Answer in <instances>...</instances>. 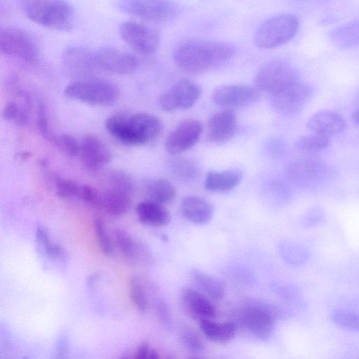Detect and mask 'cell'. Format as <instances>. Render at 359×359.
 Here are the masks:
<instances>
[{
    "mask_svg": "<svg viewBox=\"0 0 359 359\" xmlns=\"http://www.w3.org/2000/svg\"><path fill=\"white\" fill-rule=\"evenodd\" d=\"M332 319L341 327L359 331V312L337 310L332 313Z\"/></svg>",
    "mask_w": 359,
    "mask_h": 359,
    "instance_id": "cell-37",
    "label": "cell"
},
{
    "mask_svg": "<svg viewBox=\"0 0 359 359\" xmlns=\"http://www.w3.org/2000/svg\"><path fill=\"white\" fill-rule=\"evenodd\" d=\"M22 359H29V358L28 357H27V356H24V357L22 358Z\"/></svg>",
    "mask_w": 359,
    "mask_h": 359,
    "instance_id": "cell-49",
    "label": "cell"
},
{
    "mask_svg": "<svg viewBox=\"0 0 359 359\" xmlns=\"http://www.w3.org/2000/svg\"><path fill=\"white\" fill-rule=\"evenodd\" d=\"M180 300L184 311L194 319H211L216 316L215 307L210 300L196 290L183 289Z\"/></svg>",
    "mask_w": 359,
    "mask_h": 359,
    "instance_id": "cell-20",
    "label": "cell"
},
{
    "mask_svg": "<svg viewBox=\"0 0 359 359\" xmlns=\"http://www.w3.org/2000/svg\"><path fill=\"white\" fill-rule=\"evenodd\" d=\"M65 95L93 106H109L119 97L120 90L113 83L98 79L75 80L64 89Z\"/></svg>",
    "mask_w": 359,
    "mask_h": 359,
    "instance_id": "cell-5",
    "label": "cell"
},
{
    "mask_svg": "<svg viewBox=\"0 0 359 359\" xmlns=\"http://www.w3.org/2000/svg\"><path fill=\"white\" fill-rule=\"evenodd\" d=\"M299 27L298 18L291 13L274 15L262 23L255 33L257 46L270 49L282 46L291 40Z\"/></svg>",
    "mask_w": 359,
    "mask_h": 359,
    "instance_id": "cell-7",
    "label": "cell"
},
{
    "mask_svg": "<svg viewBox=\"0 0 359 359\" xmlns=\"http://www.w3.org/2000/svg\"><path fill=\"white\" fill-rule=\"evenodd\" d=\"M62 62L65 71L76 80L90 78L98 69L94 51L82 46L67 47L62 52Z\"/></svg>",
    "mask_w": 359,
    "mask_h": 359,
    "instance_id": "cell-14",
    "label": "cell"
},
{
    "mask_svg": "<svg viewBox=\"0 0 359 359\" xmlns=\"http://www.w3.org/2000/svg\"><path fill=\"white\" fill-rule=\"evenodd\" d=\"M287 173L297 186L312 191L331 182L337 175V170L322 160L305 156L292 163Z\"/></svg>",
    "mask_w": 359,
    "mask_h": 359,
    "instance_id": "cell-4",
    "label": "cell"
},
{
    "mask_svg": "<svg viewBox=\"0 0 359 359\" xmlns=\"http://www.w3.org/2000/svg\"><path fill=\"white\" fill-rule=\"evenodd\" d=\"M121 39L132 49L143 55L154 53L159 45V35L153 28L135 21L123 22L119 27Z\"/></svg>",
    "mask_w": 359,
    "mask_h": 359,
    "instance_id": "cell-11",
    "label": "cell"
},
{
    "mask_svg": "<svg viewBox=\"0 0 359 359\" xmlns=\"http://www.w3.org/2000/svg\"><path fill=\"white\" fill-rule=\"evenodd\" d=\"M50 142L69 156L74 157L79 155L80 143L69 134H54Z\"/></svg>",
    "mask_w": 359,
    "mask_h": 359,
    "instance_id": "cell-36",
    "label": "cell"
},
{
    "mask_svg": "<svg viewBox=\"0 0 359 359\" xmlns=\"http://www.w3.org/2000/svg\"><path fill=\"white\" fill-rule=\"evenodd\" d=\"M20 6L27 17L40 25L59 31L72 27L74 11L67 1L23 0Z\"/></svg>",
    "mask_w": 359,
    "mask_h": 359,
    "instance_id": "cell-3",
    "label": "cell"
},
{
    "mask_svg": "<svg viewBox=\"0 0 359 359\" xmlns=\"http://www.w3.org/2000/svg\"><path fill=\"white\" fill-rule=\"evenodd\" d=\"M107 132L128 145H144L156 140L162 133L161 120L149 113H117L104 123Z\"/></svg>",
    "mask_w": 359,
    "mask_h": 359,
    "instance_id": "cell-2",
    "label": "cell"
},
{
    "mask_svg": "<svg viewBox=\"0 0 359 359\" xmlns=\"http://www.w3.org/2000/svg\"><path fill=\"white\" fill-rule=\"evenodd\" d=\"M325 214L324 210L319 205L309 208L303 215L302 222L306 227H313L324 222Z\"/></svg>",
    "mask_w": 359,
    "mask_h": 359,
    "instance_id": "cell-41",
    "label": "cell"
},
{
    "mask_svg": "<svg viewBox=\"0 0 359 359\" xmlns=\"http://www.w3.org/2000/svg\"><path fill=\"white\" fill-rule=\"evenodd\" d=\"M2 117L6 121L20 127L29 123L27 109L15 102H9L4 106Z\"/></svg>",
    "mask_w": 359,
    "mask_h": 359,
    "instance_id": "cell-35",
    "label": "cell"
},
{
    "mask_svg": "<svg viewBox=\"0 0 359 359\" xmlns=\"http://www.w3.org/2000/svg\"><path fill=\"white\" fill-rule=\"evenodd\" d=\"M1 52L27 64H33L39 57L38 45L27 31L13 26L0 29Z\"/></svg>",
    "mask_w": 359,
    "mask_h": 359,
    "instance_id": "cell-9",
    "label": "cell"
},
{
    "mask_svg": "<svg viewBox=\"0 0 359 359\" xmlns=\"http://www.w3.org/2000/svg\"><path fill=\"white\" fill-rule=\"evenodd\" d=\"M149 359H160L158 352L156 350H151Z\"/></svg>",
    "mask_w": 359,
    "mask_h": 359,
    "instance_id": "cell-47",
    "label": "cell"
},
{
    "mask_svg": "<svg viewBox=\"0 0 359 359\" xmlns=\"http://www.w3.org/2000/svg\"><path fill=\"white\" fill-rule=\"evenodd\" d=\"M313 94V88L299 81L270 95L273 109L283 115H292L306 104Z\"/></svg>",
    "mask_w": 359,
    "mask_h": 359,
    "instance_id": "cell-12",
    "label": "cell"
},
{
    "mask_svg": "<svg viewBox=\"0 0 359 359\" xmlns=\"http://www.w3.org/2000/svg\"><path fill=\"white\" fill-rule=\"evenodd\" d=\"M107 187L100 194V208L112 216H121L128 211L132 203L134 186L129 175L119 170H111L107 177Z\"/></svg>",
    "mask_w": 359,
    "mask_h": 359,
    "instance_id": "cell-6",
    "label": "cell"
},
{
    "mask_svg": "<svg viewBox=\"0 0 359 359\" xmlns=\"http://www.w3.org/2000/svg\"><path fill=\"white\" fill-rule=\"evenodd\" d=\"M78 198L91 205L100 208V194L90 185H80Z\"/></svg>",
    "mask_w": 359,
    "mask_h": 359,
    "instance_id": "cell-43",
    "label": "cell"
},
{
    "mask_svg": "<svg viewBox=\"0 0 359 359\" xmlns=\"http://www.w3.org/2000/svg\"><path fill=\"white\" fill-rule=\"evenodd\" d=\"M36 126L40 134L45 139L50 141L54 134L50 130L46 111L42 104H39L37 107Z\"/></svg>",
    "mask_w": 359,
    "mask_h": 359,
    "instance_id": "cell-42",
    "label": "cell"
},
{
    "mask_svg": "<svg viewBox=\"0 0 359 359\" xmlns=\"http://www.w3.org/2000/svg\"><path fill=\"white\" fill-rule=\"evenodd\" d=\"M237 130V118L231 109H225L214 114L207 126L208 140L217 145L230 141Z\"/></svg>",
    "mask_w": 359,
    "mask_h": 359,
    "instance_id": "cell-18",
    "label": "cell"
},
{
    "mask_svg": "<svg viewBox=\"0 0 359 359\" xmlns=\"http://www.w3.org/2000/svg\"><path fill=\"white\" fill-rule=\"evenodd\" d=\"M306 126L313 133L328 137L343 132L346 128V121L335 111L320 110L309 117Z\"/></svg>",
    "mask_w": 359,
    "mask_h": 359,
    "instance_id": "cell-22",
    "label": "cell"
},
{
    "mask_svg": "<svg viewBox=\"0 0 359 359\" xmlns=\"http://www.w3.org/2000/svg\"><path fill=\"white\" fill-rule=\"evenodd\" d=\"M147 194L149 200L164 205L174 201L177 191L169 180L161 178L154 180L148 184Z\"/></svg>",
    "mask_w": 359,
    "mask_h": 359,
    "instance_id": "cell-30",
    "label": "cell"
},
{
    "mask_svg": "<svg viewBox=\"0 0 359 359\" xmlns=\"http://www.w3.org/2000/svg\"><path fill=\"white\" fill-rule=\"evenodd\" d=\"M54 184L57 194L64 198H78L79 187L76 182L64 177L54 176Z\"/></svg>",
    "mask_w": 359,
    "mask_h": 359,
    "instance_id": "cell-39",
    "label": "cell"
},
{
    "mask_svg": "<svg viewBox=\"0 0 359 359\" xmlns=\"http://www.w3.org/2000/svg\"><path fill=\"white\" fill-rule=\"evenodd\" d=\"M328 137L313 133L299 137L294 144V148L306 157H313L323 151L329 144Z\"/></svg>",
    "mask_w": 359,
    "mask_h": 359,
    "instance_id": "cell-31",
    "label": "cell"
},
{
    "mask_svg": "<svg viewBox=\"0 0 359 359\" xmlns=\"http://www.w3.org/2000/svg\"><path fill=\"white\" fill-rule=\"evenodd\" d=\"M353 121L359 126V108L357 109L352 115Z\"/></svg>",
    "mask_w": 359,
    "mask_h": 359,
    "instance_id": "cell-46",
    "label": "cell"
},
{
    "mask_svg": "<svg viewBox=\"0 0 359 359\" xmlns=\"http://www.w3.org/2000/svg\"><path fill=\"white\" fill-rule=\"evenodd\" d=\"M259 90L243 84H226L217 87L212 94V102L220 107L236 108L250 105L259 100Z\"/></svg>",
    "mask_w": 359,
    "mask_h": 359,
    "instance_id": "cell-16",
    "label": "cell"
},
{
    "mask_svg": "<svg viewBox=\"0 0 359 359\" xmlns=\"http://www.w3.org/2000/svg\"><path fill=\"white\" fill-rule=\"evenodd\" d=\"M299 81L298 72L292 64L274 60L260 67L255 77V85L259 90L271 95Z\"/></svg>",
    "mask_w": 359,
    "mask_h": 359,
    "instance_id": "cell-8",
    "label": "cell"
},
{
    "mask_svg": "<svg viewBox=\"0 0 359 359\" xmlns=\"http://www.w3.org/2000/svg\"><path fill=\"white\" fill-rule=\"evenodd\" d=\"M131 302L139 313H145L149 308L148 298L144 283L140 277L133 276L128 282Z\"/></svg>",
    "mask_w": 359,
    "mask_h": 359,
    "instance_id": "cell-33",
    "label": "cell"
},
{
    "mask_svg": "<svg viewBox=\"0 0 359 359\" xmlns=\"http://www.w3.org/2000/svg\"><path fill=\"white\" fill-rule=\"evenodd\" d=\"M180 211L182 217L191 223L204 225L211 221L215 207L202 197L187 196L181 201Z\"/></svg>",
    "mask_w": 359,
    "mask_h": 359,
    "instance_id": "cell-21",
    "label": "cell"
},
{
    "mask_svg": "<svg viewBox=\"0 0 359 359\" xmlns=\"http://www.w3.org/2000/svg\"><path fill=\"white\" fill-rule=\"evenodd\" d=\"M199 324L205 336L213 341H228L234 337L236 330L235 325L230 322L217 323L210 319H202Z\"/></svg>",
    "mask_w": 359,
    "mask_h": 359,
    "instance_id": "cell-29",
    "label": "cell"
},
{
    "mask_svg": "<svg viewBox=\"0 0 359 359\" xmlns=\"http://www.w3.org/2000/svg\"><path fill=\"white\" fill-rule=\"evenodd\" d=\"M242 320L245 326L257 337L264 339L272 330V317L264 309L250 306L244 310Z\"/></svg>",
    "mask_w": 359,
    "mask_h": 359,
    "instance_id": "cell-25",
    "label": "cell"
},
{
    "mask_svg": "<svg viewBox=\"0 0 359 359\" xmlns=\"http://www.w3.org/2000/svg\"><path fill=\"white\" fill-rule=\"evenodd\" d=\"M168 165L174 177L182 182H191L197 177L198 174V165L187 158H173Z\"/></svg>",
    "mask_w": 359,
    "mask_h": 359,
    "instance_id": "cell-32",
    "label": "cell"
},
{
    "mask_svg": "<svg viewBox=\"0 0 359 359\" xmlns=\"http://www.w3.org/2000/svg\"><path fill=\"white\" fill-rule=\"evenodd\" d=\"M118 359H129V358H128V357L127 355H123L122 357H121Z\"/></svg>",
    "mask_w": 359,
    "mask_h": 359,
    "instance_id": "cell-48",
    "label": "cell"
},
{
    "mask_svg": "<svg viewBox=\"0 0 359 359\" xmlns=\"http://www.w3.org/2000/svg\"><path fill=\"white\" fill-rule=\"evenodd\" d=\"M191 277L194 282L212 299L219 300L224 297L225 285L219 278L197 269L191 271Z\"/></svg>",
    "mask_w": 359,
    "mask_h": 359,
    "instance_id": "cell-27",
    "label": "cell"
},
{
    "mask_svg": "<svg viewBox=\"0 0 359 359\" xmlns=\"http://www.w3.org/2000/svg\"><path fill=\"white\" fill-rule=\"evenodd\" d=\"M114 240L122 255L130 264L136 265L140 262L149 260L147 249L125 229H116L114 231Z\"/></svg>",
    "mask_w": 359,
    "mask_h": 359,
    "instance_id": "cell-24",
    "label": "cell"
},
{
    "mask_svg": "<svg viewBox=\"0 0 359 359\" xmlns=\"http://www.w3.org/2000/svg\"><path fill=\"white\" fill-rule=\"evenodd\" d=\"M36 241L39 248L49 258L63 260L65 258V252L62 248L53 243L49 237L47 231L41 226L36 230Z\"/></svg>",
    "mask_w": 359,
    "mask_h": 359,
    "instance_id": "cell-34",
    "label": "cell"
},
{
    "mask_svg": "<svg viewBox=\"0 0 359 359\" xmlns=\"http://www.w3.org/2000/svg\"><path fill=\"white\" fill-rule=\"evenodd\" d=\"M243 178V172L238 169L211 170L206 174L204 187L211 192L227 194L236 189Z\"/></svg>",
    "mask_w": 359,
    "mask_h": 359,
    "instance_id": "cell-23",
    "label": "cell"
},
{
    "mask_svg": "<svg viewBox=\"0 0 359 359\" xmlns=\"http://www.w3.org/2000/svg\"><path fill=\"white\" fill-rule=\"evenodd\" d=\"M189 359H199V358H189Z\"/></svg>",
    "mask_w": 359,
    "mask_h": 359,
    "instance_id": "cell-50",
    "label": "cell"
},
{
    "mask_svg": "<svg viewBox=\"0 0 359 359\" xmlns=\"http://www.w3.org/2000/svg\"><path fill=\"white\" fill-rule=\"evenodd\" d=\"M285 244V257L291 264L299 265L308 259L309 252L303 246L290 242Z\"/></svg>",
    "mask_w": 359,
    "mask_h": 359,
    "instance_id": "cell-40",
    "label": "cell"
},
{
    "mask_svg": "<svg viewBox=\"0 0 359 359\" xmlns=\"http://www.w3.org/2000/svg\"><path fill=\"white\" fill-rule=\"evenodd\" d=\"M329 37L333 44L341 48L359 45V19L332 29Z\"/></svg>",
    "mask_w": 359,
    "mask_h": 359,
    "instance_id": "cell-28",
    "label": "cell"
},
{
    "mask_svg": "<svg viewBox=\"0 0 359 359\" xmlns=\"http://www.w3.org/2000/svg\"><path fill=\"white\" fill-rule=\"evenodd\" d=\"M79 155L83 165L90 170H99L111 159V153L107 146L100 138L91 135L82 138Z\"/></svg>",
    "mask_w": 359,
    "mask_h": 359,
    "instance_id": "cell-19",
    "label": "cell"
},
{
    "mask_svg": "<svg viewBox=\"0 0 359 359\" xmlns=\"http://www.w3.org/2000/svg\"><path fill=\"white\" fill-rule=\"evenodd\" d=\"M135 211L139 221L148 226H165L171 220L170 213L163 205L150 200L139 203Z\"/></svg>",
    "mask_w": 359,
    "mask_h": 359,
    "instance_id": "cell-26",
    "label": "cell"
},
{
    "mask_svg": "<svg viewBox=\"0 0 359 359\" xmlns=\"http://www.w3.org/2000/svg\"><path fill=\"white\" fill-rule=\"evenodd\" d=\"M97 69L106 72L126 74L135 72L138 59L132 53L111 46L100 47L94 51Z\"/></svg>",
    "mask_w": 359,
    "mask_h": 359,
    "instance_id": "cell-15",
    "label": "cell"
},
{
    "mask_svg": "<svg viewBox=\"0 0 359 359\" xmlns=\"http://www.w3.org/2000/svg\"><path fill=\"white\" fill-rule=\"evenodd\" d=\"M201 93L200 86L189 79H181L165 90L159 97L158 103L162 110L175 111L191 107Z\"/></svg>",
    "mask_w": 359,
    "mask_h": 359,
    "instance_id": "cell-13",
    "label": "cell"
},
{
    "mask_svg": "<svg viewBox=\"0 0 359 359\" xmlns=\"http://www.w3.org/2000/svg\"><path fill=\"white\" fill-rule=\"evenodd\" d=\"M150 351L147 344H140L136 348L133 359H149Z\"/></svg>",
    "mask_w": 359,
    "mask_h": 359,
    "instance_id": "cell-45",
    "label": "cell"
},
{
    "mask_svg": "<svg viewBox=\"0 0 359 359\" xmlns=\"http://www.w3.org/2000/svg\"><path fill=\"white\" fill-rule=\"evenodd\" d=\"M235 53V47L226 42L190 39L176 46L173 59L182 70L201 73L224 66Z\"/></svg>",
    "mask_w": 359,
    "mask_h": 359,
    "instance_id": "cell-1",
    "label": "cell"
},
{
    "mask_svg": "<svg viewBox=\"0 0 359 359\" xmlns=\"http://www.w3.org/2000/svg\"><path fill=\"white\" fill-rule=\"evenodd\" d=\"M183 345L191 352H197L203 348V344L199 336L192 330H186L182 335Z\"/></svg>",
    "mask_w": 359,
    "mask_h": 359,
    "instance_id": "cell-44",
    "label": "cell"
},
{
    "mask_svg": "<svg viewBox=\"0 0 359 359\" xmlns=\"http://www.w3.org/2000/svg\"><path fill=\"white\" fill-rule=\"evenodd\" d=\"M116 6L122 12L152 22H166L176 18L178 7L165 0H120Z\"/></svg>",
    "mask_w": 359,
    "mask_h": 359,
    "instance_id": "cell-10",
    "label": "cell"
},
{
    "mask_svg": "<svg viewBox=\"0 0 359 359\" xmlns=\"http://www.w3.org/2000/svg\"><path fill=\"white\" fill-rule=\"evenodd\" d=\"M202 131L203 127L198 121H182L168 135L165 149L171 155L184 153L198 142Z\"/></svg>",
    "mask_w": 359,
    "mask_h": 359,
    "instance_id": "cell-17",
    "label": "cell"
},
{
    "mask_svg": "<svg viewBox=\"0 0 359 359\" xmlns=\"http://www.w3.org/2000/svg\"><path fill=\"white\" fill-rule=\"evenodd\" d=\"M93 228L100 250L105 255H111L113 253V245L103 220L95 218Z\"/></svg>",
    "mask_w": 359,
    "mask_h": 359,
    "instance_id": "cell-38",
    "label": "cell"
}]
</instances>
